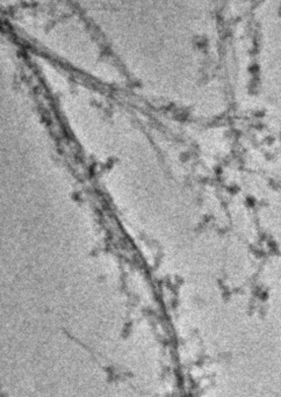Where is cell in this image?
<instances>
[{"label": "cell", "mask_w": 281, "mask_h": 397, "mask_svg": "<svg viewBox=\"0 0 281 397\" xmlns=\"http://www.w3.org/2000/svg\"><path fill=\"white\" fill-rule=\"evenodd\" d=\"M279 15H280V17H281V6H280V7H279Z\"/></svg>", "instance_id": "obj_1"}]
</instances>
